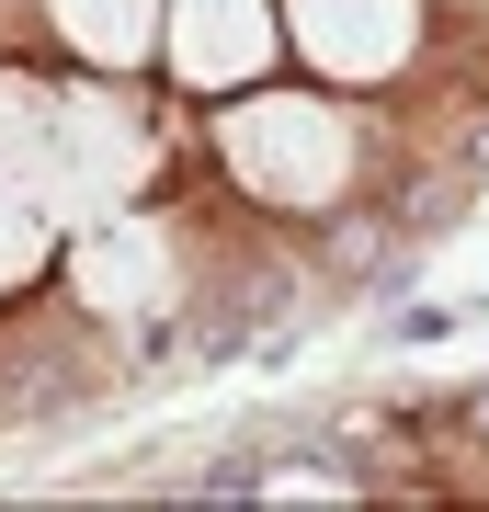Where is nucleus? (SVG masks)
Listing matches in <instances>:
<instances>
[{
    "label": "nucleus",
    "instance_id": "5",
    "mask_svg": "<svg viewBox=\"0 0 489 512\" xmlns=\"http://www.w3.org/2000/svg\"><path fill=\"white\" fill-rule=\"evenodd\" d=\"M160 12H171V0H46L57 46H69L91 80H103V69H137V57H160Z\"/></svg>",
    "mask_w": 489,
    "mask_h": 512
},
{
    "label": "nucleus",
    "instance_id": "1",
    "mask_svg": "<svg viewBox=\"0 0 489 512\" xmlns=\"http://www.w3.org/2000/svg\"><path fill=\"white\" fill-rule=\"evenodd\" d=\"M217 160H228V183L251 194V205L319 217V205L353 194L364 126L330 92H273V80H251V92H228V114H217Z\"/></svg>",
    "mask_w": 489,
    "mask_h": 512
},
{
    "label": "nucleus",
    "instance_id": "3",
    "mask_svg": "<svg viewBox=\"0 0 489 512\" xmlns=\"http://www.w3.org/2000/svg\"><path fill=\"white\" fill-rule=\"evenodd\" d=\"M273 57H285V12L273 0H171L160 12V69L182 92H251L273 80Z\"/></svg>",
    "mask_w": 489,
    "mask_h": 512
},
{
    "label": "nucleus",
    "instance_id": "2",
    "mask_svg": "<svg viewBox=\"0 0 489 512\" xmlns=\"http://www.w3.org/2000/svg\"><path fill=\"white\" fill-rule=\"evenodd\" d=\"M285 12V57H308L330 92L399 80L421 46V0H273Z\"/></svg>",
    "mask_w": 489,
    "mask_h": 512
},
{
    "label": "nucleus",
    "instance_id": "4",
    "mask_svg": "<svg viewBox=\"0 0 489 512\" xmlns=\"http://www.w3.org/2000/svg\"><path fill=\"white\" fill-rule=\"evenodd\" d=\"M171 285H182V251H171L160 217H137V205H114V217L80 228V251H69V296L91 319H160Z\"/></svg>",
    "mask_w": 489,
    "mask_h": 512
}]
</instances>
